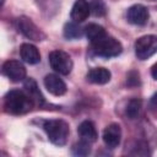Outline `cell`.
I'll use <instances>...</instances> for the list:
<instances>
[{"label":"cell","instance_id":"obj_1","mask_svg":"<svg viewBox=\"0 0 157 157\" xmlns=\"http://www.w3.org/2000/svg\"><path fill=\"white\" fill-rule=\"evenodd\" d=\"M34 107L33 101L26 93V91L21 90H11L4 97V108L5 112L13 115H20L29 112Z\"/></svg>","mask_w":157,"mask_h":157},{"label":"cell","instance_id":"obj_2","mask_svg":"<svg viewBox=\"0 0 157 157\" xmlns=\"http://www.w3.org/2000/svg\"><path fill=\"white\" fill-rule=\"evenodd\" d=\"M43 129L52 144L56 146H63L66 144L70 129H69V124L65 120L63 119L45 120L43 124Z\"/></svg>","mask_w":157,"mask_h":157},{"label":"cell","instance_id":"obj_3","mask_svg":"<svg viewBox=\"0 0 157 157\" xmlns=\"http://www.w3.org/2000/svg\"><path fill=\"white\" fill-rule=\"evenodd\" d=\"M92 44V50L96 55L98 56H103V58H113V56H118L121 52H123V45L121 43L110 37V36H105L102 39H99L98 42L91 43Z\"/></svg>","mask_w":157,"mask_h":157},{"label":"cell","instance_id":"obj_4","mask_svg":"<svg viewBox=\"0 0 157 157\" xmlns=\"http://www.w3.org/2000/svg\"><path fill=\"white\" fill-rule=\"evenodd\" d=\"M49 64H50V67L60 75H69L71 72L72 65H74L71 56L67 53L59 50V49L50 52Z\"/></svg>","mask_w":157,"mask_h":157},{"label":"cell","instance_id":"obj_5","mask_svg":"<svg viewBox=\"0 0 157 157\" xmlns=\"http://www.w3.org/2000/svg\"><path fill=\"white\" fill-rule=\"evenodd\" d=\"M157 53V36L146 34L136 39L135 54L140 60H146Z\"/></svg>","mask_w":157,"mask_h":157},{"label":"cell","instance_id":"obj_6","mask_svg":"<svg viewBox=\"0 0 157 157\" xmlns=\"http://www.w3.org/2000/svg\"><path fill=\"white\" fill-rule=\"evenodd\" d=\"M16 26L17 29L28 39L39 42L45 39V34L43 33V31L36 26V23H33V21L26 16H21L16 20Z\"/></svg>","mask_w":157,"mask_h":157},{"label":"cell","instance_id":"obj_7","mask_svg":"<svg viewBox=\"0 0 157 157\" xmlns=\"http://www.w3.org/2000/svg\"><path fill=\"white\" fill-rule=\"evenodd\" d=\"M2 74L12 82H20L26 78V67L18 60H7L2 64Z\"/></svg>","mask_w":157,"mask_h":157},{"label":"cell","instance_id":"obj_8","mask_svg":"<svg viewBox=\"0 0 157 157\" xmlns=\"http://www.w3.org/2000/svg\"><path fill=\"white\" fill-rule=\"evenodd\" d=\"M103 142L108 148H115L121 140V128L117 123L109 124L103 131Z\"/></svg>","mask_w":157,"mask_h":157},{"label":"cell","instance_id":"obj_9","mask_svg":"<svg viewBox=\"0 0 157 157\" xmlns=\"http://www.w3.org/2000/svg\"><path fill=\"white\" fill-rule=\"evenodd\" d=\"M126 18L132 25L142 26L148 20V10L141 4H135L128 9Z\"/></svg>","mask_w":157,"mask_h":157},{"label":"cell","instance_id":"obj_10","mask_svg":"<svg viewBox=\"0 0 157 157\" xmlns=\"http://www.w3.org/2000/svg\"><path fill=\"white\" fill-rule=\"evenodd\" d=\"M44 86L49 93L53 96H63L66 93V85L65 82L55 74H49L44 77Z\"/></svg>","mask_w":157,"mask_h":157},{"label":"cell","instance_id":"obj_11","mask_svg":"<svg viewBox=\"0 0 157 157\" xmlns=\"http://www.w3.org/2000/svg\"><path fill=\"white\" fill-rule=\"evenodd\" d=\"M20 55H21V59L29 65H34V64H38L40 61V53L38 50V48L31 43H22L21 44Z\"/></svg>","mask_w":157,"mask_h":157},{"label":"cell","instance_id":"obj_12","mask_svg":"<svg viewBox=\"0 0 157 157\" xmlns=\"http://www.w3.org/2000/svg\"><path fill=\"white\" fill-rule=\"evenodd\" d=\"M90 13H91L90 4L86 0H76L71 9L70 16L74 22L78 23V22H83L90 16Z\"/></svg>","mask_w":157,"mask_h":157},{"label":"cell","instance_id":"obj_13","mask_svg":"<svg viewBox=\"0 0 157 157\" xmlns=\"http://www.w3.org/2000/svg\"><path fill=\"white\" fill-rule=\"evenodd\" d=\"M77 132H78V136L81 140L83 141H87L90 144L94 142L98 137V134H97V130H96V126L91 121V120H85L82 121L78 128H77Z\"/></svg>","mask_w":157,"mask_h":157},{"label":"cell","instance_id":"obj_14","mask_svg":"<svg viewBox=\"0 0 157 157\" xmlns=\"http://www.w3.org/2000/svg\"><path fill=\"white\" fill-rule=\"evenodd\" d=\"M110 71L105 67H93L87 72V80L91 83H96V85H104L107 82H109L110 80Z\"/></svg>","mask_w":157,"mask_h":157},{"label":"cell","instance_id":"obj_15","mask_svg":"<svg viewBox=\"0 0 157 157\" xmlns=\"http://www.w3.org/2000/svg\"><path fill=\"white\" fill-rule=\"evenodd\" d=\"M23 87H25L26 93H27V94L31 97V99L33 101L34 105H42V104L44 103V97H43L42 92L39 91L37 82H36L33 78H31V77L27 78V80L25 81Z\"/></svg>","mask_w":157,"mask_h":157},{"label":"cell","instance_id":"obj_16","mask_svg":"<svg viewBox=\"0 0 157 157\" xmlns=\"http://www.w3.org/2000/svg\"><path fill=\"white\" fill-rule=\"evenodd\" d=\"M85 34L90 39L91 43H94V42H98L99 39H102L103 37H105L107 32L101 25L90 23V25H87L85 27Z\"/></svg>","mask_w":157,"mask_h":157},{"label":"cell","instance_id":"obj_17","mask_svg":"<svg viewBox=\"0 0 157 157\" xmlns=\"http://www.w3.org/2000/svg\"><path fill=\"white\" fill-rule=\"evenodd\" d=\"M141 108H142V102L137 98H134V99H130L128 105H126V109H125V114L130 118V119H136L141 112Z\"/></svg>","mask_w":157,"mask_h":157},{"label":"cell","instance_id":"obj_18","mask_svg":"<svg viewBox=\"0 0 157 157\" xmlns=\"http://www.w3.org/2000/svg\"><path fill=\"white\" fill-rule=\"evenodd\" d=\"M64 36L67 39H76L82 36V29L78 27L77 22H67L64 27Z\"/></svg>","mask_w":157,"mask_h":157},{"label":"cell","instance_id":"obj_19","mask_svg":"<svg viewBox=\"0 0 157 157\" xmlns=\"http://www.w3.org/2000/svg\"><path fill=\"white\" fill-rule=\"evenodd\" d=\"M90 10L94 16H104L107 12V6L103 0H91L90 2Z\"/></svg>","mask_w":157,"mask_h":157},{"label":"cell","instance_id":"obj_20","mask_svg":"<svg viewBox=\"0 0 157 157\" xmlns=\"http://www.w3.org/2000/svg\"><path fill=\"white\" fill-rule=\"evenodd\" d=\"M72 152L77 156H86L91 152V146H90V142L87 141H83L81 140L80 142L75 144L74 147H72Z\"/></svg>","mask_w":157,"mask_h":157},{"label":"cell","instance_id":"obj_21","mask_svg":"<svg viewBox=\"0 0 157 157\" xmlns=\"http://www.w3.org/2000/svg\"><path fill=\"white\" fill-rule=\"evenodd\" d=\"M151 75H152V77L155 80H157V63L155 65H152V67H151Z\"/></svg>","mask_w":157,"mask_h":157},{"label":"cell","instance_id":"obj_22","mask_svg":"<svg viewBox=\"0 0 157 157\" xmlns=\"http://www.w3.org/2000/svg\"><path fill=\"white\" fill-rule=\"evenodd\" d=\"M151 104H152L153 107H157V93H155V94L152 96V98H151Z\"/></svg>","mask_w":157,"mask_h":157},{"label":"cell","instance_id":"obj_23","mask_svg":"<svg viewBox=\"0 0 157 157\" xmlns=\"http://www.w3.org/2000/svg\"><path fill=\"white\" fill-rule=\"evenodd\" d=\"M152 1H156V0H152Z\"/></svg>","mask_w":157,"mask_h":157}]
</instances>
